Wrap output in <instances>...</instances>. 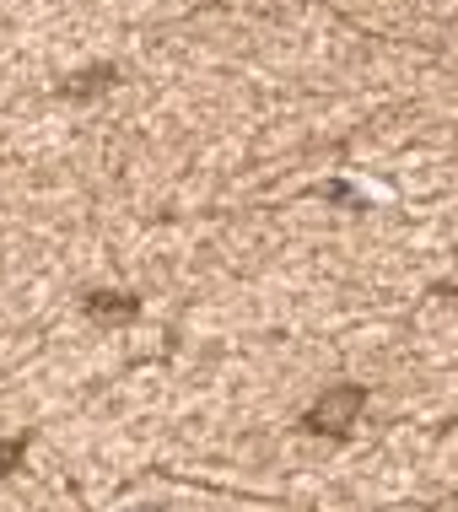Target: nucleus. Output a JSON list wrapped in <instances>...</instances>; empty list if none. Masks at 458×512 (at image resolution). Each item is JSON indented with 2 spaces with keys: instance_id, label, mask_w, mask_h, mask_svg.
<instances>
[{
  "instance_id": "nucleus-1",
  "label": "nucleus",
  "mask_w": 458,
  "mask_h": 512,
  "mask_svg": "<svg viewBox=\"0 0 458 512\" xmlns=\"http://www.w3.org/2000/svg\"><path fill=\"white\" fill-rule=\"evenodd\" d=\"M362 405H367V389H356V383H340V389H329L318 405L308 410V432H345V426L362 415Z\"/></svg>"
},
{
  "instance_id": "nucleus-2",
  "label": "nucleus",
  "mask_w": 458,
  "mask_h": 512,
  "mask_svg": "<svg viewBox=\"0 0 458 512\" xmlns=\"http://www.w3.org/2000/svg\"><path fill=\"white\" fill-rule=\"evenodd\" d=\"M17 459H22V442H0V475L17 469Z\"/></svg>"
}]
</instances>
